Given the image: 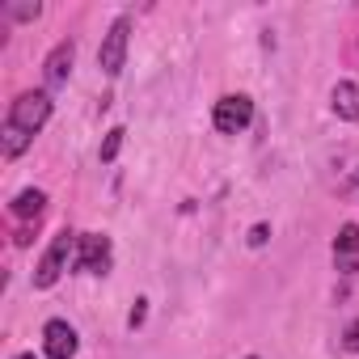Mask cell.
I'll use <instances>...</instances> for the list:
<instances>
[{
    "instance_id": "1",
    "label": "cell",
    "mask_w": 359,
    "mask_h": 359,
    "mask_svg": "<svg viewBox=\"0 0 359 359\" xmlns=\"http://www.w3.org/2000/svg\"><path fill=\"white\" fill-rule=\"evenodd\" d=\"M51 118V97L47 93H22L13 106H9V118H5V140H0V148H5V156H18L26 152V144L34 140V131Z\"/></svg>"
},
{
    "instance_id": "2",
    "label": "cell",
    "mask_w": 359,
    "mask_h": 359,
    "mask_svg": "<svg viewBox=\"0 0 359 359\" xmlns=\"http://www.w3.org/2000/svg\"><path fill=\"white\" fill-rule=\"evenodd\" d=\"M76 241H81V237H76V233H68V229H64V233H55V241L47 245L43 262L34 266V287H51V283L68 271V258H72Z\"/></svg>"
},
{
    "instance_id": "3",
    "label": "cell",
    "mask_w": 359,
    "mask_h": 359,
    "mask_svg": "<svg viewBox=\"0 0 359 359\" xmlns=\"http://www.w3.org/2000/svg\"><path fill=\"white\" fill-rule=\"evenodd\" d=\"M216 131H224V135H237V131H245L250 127V118H254V102L245 97V93H229V97H220L216 102Z\"/></svg>"
},
{
    "instance_id": "4",
    "label": "cell",
    "mask_w": 359,
    "mask_h": 359,
    "mask_svg": "<svg viewBox=\"0 0 359 359\" xmlns=\"http://www.w3.org/2000/svg\"><path fill=\"white\" fill-rule=\"evenodd\" d=\"M127 34H131V22H127V18H118V22L106 30L102 51H97V64H102L106 76H118V72H123V60H127Z\"/></svg>"
},
{
    "instance_id": "5",
    "label": "cell",
    "mask_w": 359,
    "mask_h": 359,
    "mask_svg": "<svg viewBox=\"0 0 359 359\" xmlns=\"http://www.w3.org/2000/svg\"><path fill=\"white\" fill-rule=\"evenodd\" d=\"M76 266L89 271V275H106V271H110V237L85 233V237L76 241Z\"/></svg>"
},
{
    "instance_id": "6",
    "label": "cell",
    "mask_w": 359,
    "mask_h": 359,
    "mask_svg": "<svg viewBox=\"0 0 359 359\" xmlns=\"http://www.w3.org/2000/svg\"><path fill=\"white\" fill-rule=\"evenodd\" d=\"M43 351H47V359H72L76 355V330L68 321H47L43 325Z\"/></svg>"
},
{
    "instance_id": "7",
    "label": "cell",
    "mask_w": 359,
    "mask_h": 359,
    "mask_svg": "<svg viewBox=\"0 0 359 359\" xmlns=\"http://www.w3.org/2000/svg\"><path fill=\"white\" fill-rule=\"evenodd\" d=\"M334 262H338V271L359 275V229L355 224H342V233L334 237Z\"/></svg>"
},
{
    "instance_id": "8",
    "label": "cell",
    "mask_w": 359,
    "mask_h": 359,
    "mask_svg": "<svg viewBox=\"0 0 359 359\" xmlns=\"http://www.w3.org/2000/svg\"><path fill=\"white\" fill-rule=\"evenodd\" d=\"M72 55H76L72 43H60V47L47 55V85H64V81H68V72H72Z\"/></svg>"
},
{
    "instance_id": "9",
    "label": "cell",
    "mask_w": 359,
    "mask_h": 359,
    "mask_svg": "<svg viewBox=\"0 0 359 359\" xmlns=\"http://www.w3.org/2000/svg\"><path fill=\"white\" fill-rule=\"evenodd\" d=\"M334 114L346 118V123L359 118V85H351V81H338L334 85Z\"/></svg>"
},
{
    "instance_id": "10",
    "label": "cell",
    "mask_w": 359,
    "mask_h": 359,
    "mask_svg": "<svg viewBox=\"0 0 359 359\" xmlns=\"http://www.w3.org/2000/svg\"><path fill=\"white\" fill-rule=\"evenodd\" d=\"M43 208H47V195H43V191H22V195L9 203V212H13L18 220H39Z\"/></svg>"
},
{
    "instance_id": "11",
    "label": "cell",
    "mask_w": 359,
    "mask_h": 359,
    "mask_svg": "<svg viewBox=\"0 0 359 359\" xmlns=\"http://www.w3.org/2000/svg\"><path fill=\"white\" fill-rule=\"evenodd\" d=\"M123 135H127L123 127H114V131L106 135V144H102V161H114V156H118V148H123Z\"/></svg>"
},
{
    "instance_id": "12",
    "label": "cell",
    "mask_w": 359,
    "mask_h": 359,
    "mask_svg": "<svg viewBox=\"0 0 359 359\" xmlns=\"http://www.w3.org/2000/svg\"><path fill=\"white\" fill-rule=\"evenodd\" d=\"M342 346H346L351 355H359V321H351V325H346V334H342Z\"/></svg>"
},
{
    "instance_id": "13",
    "label": "cell",
    "mask_w": 359,
    "mask_h": 359,
    "mask_svg": "<svg viewBox=\"0 0 359 359\" xmlns=\"http://www.w3.org/2000/svg\"><path fill=\"white\" fill-rule=\"evenodd\" d=\"M144 317H148V309H144V300H135V309H131V317H127V325L135 330V325H144Z\"/></svg>"
},
{
    "instance_id": "14",
    "label": "cell",
    "mask_w": 359,
    "mask_h": 359,
    "mask_svg": "<svg viewBox=\"0 0 359 359\" xmlns=\"http://www.w3.org/2000/svg\"><path fill=\"white\" fill-rule=\"evenodd\" d=\"M13 18H39V5H18V9H9Z\"/></svg>"
},
{
    "instance_id": "15",
    "label": "cell",
    "mask_w": 359,
    "mask_h": 359,
    "mask_svg": "<svg viewBox=\"0 0 359 359\" xmlns=\"http://www.w3.org/2000/svg\"><path fill=\"white\" fill-rule=\"evenodd\" d=\"M250 241H254V245H262V241H266V224H258V229L250 233Z\"/></svg>"
},
{
    "instance_id": "16",
    "label": "cell",
    "mask_w": 359,
    "mask_h": 359,
    "mask_svg": "<svg viewBox=\"0 0 359 359\" xmlns=\"http://www.w3.org/2000/svg\"><path fill=\"white\" fill-rule=\"evenodd\" d=\"M18 359H34V355H18Z\"/></svg>"
}]
</instances>
